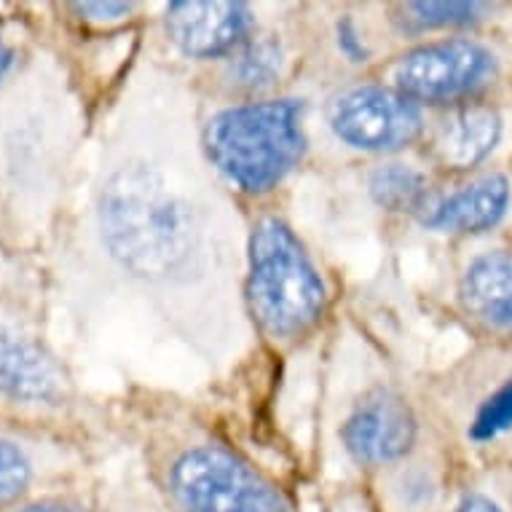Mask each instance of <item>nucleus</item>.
Masks as SVG:
<instances>
[{
	"instance_id": "nucleus-1",
	"label": "nucleus",
	"mask_w": 512,
	"mask_h": 512,
	"mask_svg": "<svg viewBox=\"0 0 512 512\" xmlns=\"http://www.w3.org/2000/svg\"><path fill=\"white\" fill-rule=\"evenodd\" d=\"M100 226L113 258L145 279L180 277L202 239L191 204L145 161L124 164L105 180Z\"/></svg>"
},
{
	"instance_id": "nucleus-2",
	"label": "nucleus",
	"mask_w": 512,
	"mask_h": 512,
	"mask_svg": "<svg viewBox=\"0 0 512 512\" xmlns=\"http://www.w3.org/2000/svg\"><path fill=\"white\" fill-rule=\"evenodd\" d=\"M435 411L456 445L486 462H512V344L480 346L445 370Z\"/></svg>"
},
{
	"instance_id": "nucleus-3",
	"label": "nucleus",
	"mask_w": 512,
	"mask_h": 512,
	"mask_svg": "<svg viewBox=\"0 0 512 512\" xmlns=\"http://www.w3.org/2000/svg\"><path fill=\"white\" fill-rule=\"evenodd\" d=\"M204 145L215 167L244 191H269L301 159V108L293 100L231 108L212 118Z\"/></svg>"
},
{
	"instance_id": "nucleus-4",
	"label": "nucleus",
	"mask_w": 512,
	"mask_h": 512,
	"mask_svg": "<svg viewBox=\"0 0 512 512\" xmlns=\"http://www.w3.org/2000/svg\"><path fill=\"white\" fill-rule=\"evenodd\" d=\"M250 303L261 328L274 338L309 330L325 309V287L293 231L269 218L250 244Z\"/></svg>"
},
{
	"instance_id": "nucleus-5",
	"label": "nucleus",
	"mask_w": 512,
	"mask_h": 512,
	"mask_svg": "<svg viewBox=\"0 0 512 512\" xmlns=\"http://www.w3.org/2000/svg\"><path fill=\"white\" fill-rule=\"evenodd\" d=\"M169 488L183 512H287L285 499L269 480L215 445L180 456Z\"/></svg>"
},
{
	"instance_id": "nucleus-6",
	"label": "nucleus",
	"mask_w": 512,
	"mask_h": 512,
	"mask_svg": "<svg viewBox=\"0 0 512 512\" xmlns=\"http://www.w3.org/2000/svg\"><path fill=\"white\" fill-rule=\"evenodd\" d=\"M496 59L480 43L451 38L408 51L395 68L397 92L419 102L462 105L491 84Z\"/></svg>"
},
{
	"instance_id": "nucleus-7",
	"label": "nucleus",
	"mask_w": 512,
	"mask_h": 512,
	"mask_svg": "<svg viewBox=\"0 0 512 512\" xmlns=\"http://www.w3.org/2000/svg\"><path fill=\"white\" fill-rule=\"evenodd\" d=\"M330 126L344 143L362 151H397L413 143L424 124L416 102L400 92L360 86L333 102Z\"/></svg>"
},
{
	"instance_id": "nucleus-8",
	"label": "nucleus",
	"mask_w": 512,
	"mask_h": 512,
	"mask_svg": "<svg viewBox=\"0 0 512 512\" xmlns=\"http://www.w3.org/2000/svg\"><path fill=\"white\" fill-rule=\"evenodd\" d=\"M416 419L392 392H373L344 424V443L360 464H389L411 451Z\"/></svg>"
},
{
	"instance_id": "nucleus-9",
	"label": "nucleus",
	"mask_w": 512,
	"mask_h": 512,
	"mask_svg": "<svg viewBox=\"0 0 512 512\" xmlns=\"http://www.w3.org/2000/svg\"><path fill=\"white\" fill-rule=\"evenodd\" d=\"M250 27V11L234 0H183L167 9L169 38L188 57H218L236 49Z\"/></svg>"
},
{
	"instance_id": "nucleus-10",
	"label": "nucleus",
	"mask_w": 512,
	"mask_h": 512,
	"mask_svg": "<svg viewBox=\"0 0 512 512\" xmlns=\"http://www.w3.org/2000/svg\"><path fill=\"white\" fill-rule=\"evenodd\" d=\"M0 392L27 403H59L65 376L35 341L0 330Z\"/></svg>"
},
{
	"instance_id": "nucleus-11",
	"label": "nucleus",
	"mask_w": 512,
	"mask_h": 512,
	"mask_svg": "<svg viewBox=\"0 0 512 512\" xmlns=\"http://www.w3.org/2000/svg\"><path fill=\"white\" fill-rule=\"evenodd\" d=\"M502 135V121L494 108L462 102L440 121L432 137V153L445 169H470L494 151Z\"/></svg>"
},
{
	"instance_id": "nucleus-12",
	"label": "nucleus",
	"mask_w": 512,
	"mask_h": 512,
	"mask_svg": "<svg viewBox=\"0 0 512 512\" xmlns=\"http://www.w3.org/2000/svg\"><path fill=\"white\" fill-rule=\"evenodd\" d=\"M507 202H510L507 180L502 175H483L459 188L456 194L437 199L424 223L440 231L478 234L502 220Z\"/></svg>"
},
{
	"instance_id": "nucleus-13",
	"label": "nucleus",
	"mask_w": 512,
	"mask_h": 512,
	"mask_svg": "<svg viewBox=\"0 0 512 512\" xmlns=\"http://www.w3.org/2000/svg\"><path fill=\"white\" fill-rule=\"evenodd\" d=\"M464 309L483 325L512 333V252L491 250L478 255L462 277Z\"/></svg>"
},
{
	"instance_id": "nucleus-14",
	"label": "nucleus",
	"mask_w": 512,
	"mask_h": 512,
	"mask_svg": "<svg viewBox=\"0 0 512 512\" xmlns=\"http://www.w3.org/2000/svg\"><path fill=\"white\" fill-rule=\"evenodd\" d=\"M370 191L381 207L395 212H421L424 218L435 207V196L429 191L427 177L403 164L381 167L370 180Z\"/></svg>"
},
{
	"instance_id": "nucleus-15",
	"label": "nucleus",
	"mask_w": 512,
	"mask_h": 512,
	"mask_svg": "<svg viewBox=\"0 0 512 512\" xmlns=\"http://www.w3.org/2000/svg\"><path fill=\"white\" fill-rule=\"evenodd\" d=\"M413 17L419 25L429 27H445V25H472L488 14L486 3H411L408 6Z\"/></svg>"
},
{
	"instance_id": "nucleus-16",
	"label": "nucleus",
	"mask_w": 512,
	"mask_h": 512,
	"mask_svg": "<svg viewBox=\"0 0 512 512\" xmlns=\"http://www.w3.org/2000/svg\"><path fill=\"white\" fill-rule=\"evenodd\" d=\"M30 475H33V467L25 451L9 440H0V507L22 496L30 483Z\"/></svg>"
},
{
	"instance_id": "nucleus-17",
	"label": "nucleus",
	"mask_w": 512,
	"mask_h": 512,
	"mask_svg": "<svg viewBox=\"0 0 512 512\" xmlns=\"http://www.w3.org/2000/svg\"><path fill=\"white\" fill-rule=\"evenodd\" d=\"M279 68V54L277 49L271 46V43L261 41V43H250V46H244L239 51V57H236L234 73L236 78L247 86H261L269 84L274 73Z\"/></svg>"
},
{
	"instance_id": "nucleus-18",
	"label": "nucleus",
	"mask_w": 512,
	"mask_h": 512,
	"mask_svg": "<svg viewBox=\"0 0 512 512\" xmlns=\"http://www.w3.org/2000/svg\"><path fill=\"white\" fill-rule=\"evenodd\" d=\"M132 9L129 3H78L76 11L86 14L89 19H116Z\"/></svg>"
},
{
	"instance_id": "nucleus-19",
	"label": "nucleus",
	"mask_w": 512,
	"mask_h": 512,
	"mask_svg": "<svg viewBox=\"0 0 512 512\" xmlns=\"http://www.w3.org/2000/svg\"><path fill=\"white\" fill-rule=\"evenodd\" d=\"M456 512H502V507H499L494 499H488V496L470 494L464 496L462 504L456 507Z\"/></svg>"
},
{
	"instance_id": "nucleus-20",
	"label": "nucleus",
	"mask_w": 512,
	"mask_h": 512,
	"mask_svg": "<svg viewBox=\"0 0 512 512\" xmlns=\"http://www.w3.org/2000/svg\"><path fill=\"white\" fill-rule=\"evenodd\" d=\"M22 512H76L68 510V507H59V504H33V507H27Z\"/></svg>"
},
{
	"instance_id": "nucleus-21",
	"label": "nucleus",
	"mask_w": 512,
	"mask_h": 512,
	"mask_svg": "<svg viewBox=\"0 0 512 512\" xmlns=\"http://www.w3.org/2000/svg\"><path fill=\"white\" fill-rule=\"evenodd\" d=\"M6 65H9V54H6V49H3V43H0V76H3V70H6Z\"/></svg>"
}]
</instances>
